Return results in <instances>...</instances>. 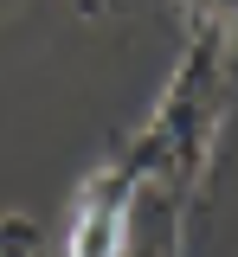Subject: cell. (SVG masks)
I'll list each match as a JSON object with an SVG mask.
<instances>
[{"instance_id":"6da1fadb","label":"cell","mask_w":238,"mask_h":257,"mask_svg":"<svg viewBox=\"0 0 238 257\" xmlns=\"http://www.w3.org/2000/svg\"><path fill=\"white\" fill-rule=\"evenodd\" d=\"M142 180H148L142 148H123L109 167H97V174L77 187V199H71L58 257H123L129 219H136V199H142Z\"/></svg>"},{"instance_id":"7a4b0ae2","label":"cell","mask_w":238,"mask_h":257,"mask_svg":"<svg viewBox=\"0 0 238 257\" xmlns=\"http://www.w3.org/2000/svg\"><path fill=\"white\" fill-rule=\"evenodd\" d=\"M187 26H193V45H212L219 58L238 45V0H180Z\"/></svg>"},{"instance_id":"3957f363","label":"cell","mask_w":238,"mask_h":257,"mask_svg":"<svg viewBox=\"0 0 238 257\" xmlns=\"http://www.w3.org/2000/svg\"><path fill=\"white\" fill-rule=\"evenodd\" d=\"M0 257H52V244H45V231H39L33 219H0Z\"/></svg>"}]
</instances>
